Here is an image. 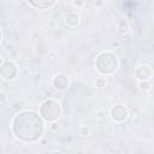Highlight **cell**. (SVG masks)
Listing matches in <instances>:
<instances>
[{
	"label": "cell",
	"instance_id": "1",
	"mask_svg": "<svg viewBox=\"0 0 154 154\" xmlns=\"http://www.w3.org/2000/svg\"><path fill=\"white\" fill-rule=\"evenodd\" d=\"M96 69L102 75H111L113 73L118 67V58L114 53L107 51L102 52L97 55L95 60Z\"/></svg>",
	"mask_w": 154,
	"mask_h": 154
},
{
	"label": "cell",
	"instance_id": "9",
	"mask_svg": "<svg viewBox=\"0 0 154 154\" xmlns=\"http://www.w3.org/2000/svg\"><path fill=\"white\" fill-rule=\"evenodd\" d=\"M137 87H138V89H140V90H142V91H148V90L150 89L152 84H150V82H149V81H140Z\"/></svg>",
	"mask_w": 154,
	"mask_h": 154
},
{
	"label": "cell",
	"instance_id": "5",
	"mask_svg": "<svg viewBox=\"0 0 154 154\" xmlns=\"http://www.w3.org/2000/svg\"><path fill=\"white\" fill-rule=\"evenodd\" d=\"M135 75H136V78H138L140 81H149V78L152 77V70L147 65H140L137 66Z\"/></svg>",
	"mask_w": 154,
	"mask_h": 154
},
{
	"label": "cell",
	"instance_id": "2",
	"mask_svg": "<svg viewBox=\"0 0 154 154\" xmlns=\"http://www.w3.org/2000/svg\"><path fill=\"white\" fill-rule=\"evenodd\" d=\"M40 114L48 122H55L61 116V106L53 99L45 100L40 107Z\"/></svg>",
	"mask_w": 154,
	"mask_h": 154
},
{
	"label": "cell",
	"instance_id": "16",
	"mask_svg": "<svg viewBox=\"0 0 154 154\" xmlns=\"http://www.w3.org/2000/svg\"><path fill=\"white\" fill-rule=\"evenodd\" d=\"M94 5H95L96 7H100V6H103V5H105V2H103V1H95V2H94Z\"/></svg>",
	"mask_w": 154,
	"mask_h": 154
},
{
	"label": "cell",
	"instance_id": "10",
	"mask_svg": "<svg viewBox=\"0 0 154 154\" xmlns=\"http://www.w3.org/2000/svg\"><path fill=\"white\" fill-rule=\"evenodd\" d=\"M89 134H90V128H89V126H87V125L81 126V129H79V135H82V136H88Z\"/></svg>",
	"mask_w": 154,
	"mask_h": 154
},
{
	"label": "cell",
	"instance_id": "14",
	"mask_svg": "<svg viewBox=\"0 0 154 154\" xmlns=\"http://www.w3.org/2000/svg\"><path fill=\"white\" fill-rule=\"evenodd\" d=\"M72 5L79 7V6H83L84 5V1H72Z\"/></svg>",
	"mask_w": 154,
	"mask_h": 154
},
{
	"label": "cell",
	"instance_id": "15",
	"mask_svg": "<svg viewBox=\"0 0 154 154\" xmlns=\"http://www.w3.org/2000/svg\"><path fill=\"white\" fill-rule=\"evenodd\" d=\"M0 96H1V101H0V102L4 105V103H5V101H6V94H5L4 91H1V93H0Z\"/></svg>",
	"mask_w": 154,
	"mask_h": 154
},
{
	"label": "cell",
	"instance_id": "12",
	"mask_svg": "<svg viewBox=\"0 0 154 154\" xmlns=\"http://www.w3.org/2000/svg\"><path fill=\"white\" fill-rule=\"evenodd\" d=\"M105 116H106V112H105V111H99V112L96 113V118H97V119H103Z\"/></svg>",
	"mask_w": 154,
	"mask_h": 154
},
{
	"label": "cell",
	"instance_id": "11",
	"mask_svg": "<svg viewBox=\"0 0 154 154\" xmlns=\"http://www.w3.org/2000/svg\"><path fill=\"white\" fill-rule=\"evenodd\" d=\"M96 87H99V88H103V87H106V78H103V77H99L97 79H96Z\"/></svg>",
	"mask_w": 154,
	"mask_h": 154
},
{
	"label": "cell",
	"instance_id": "3",
	"mask_svg": "<svg viewBox=\"0 0 154 154\" xmlns=\"http://www.w3.org/2000/svg\"><path fill=\"white\" fill-rule=\"evenodd\" d=\"M109 116H111V118L114 122L122 123V122L126 120V118L129 116V112H128L125 106H123V105H114L111 108V111H109Z\"/></svg>",
	"mask_w": 154,
	"mask_h": 154
},
{
	"label": "cell",
	"instance_id": "13",
	"mask_svg": "<svg viewBox=\"0 0 154 154\" xmlns=\"http://www.w3.org/2000/svg\"><path fill=\"white\" fill-rule=\"evenodd\" d=\"M49 129H51L52 131H57V130H58V125H57V123H55V122H52V124L49 125Z\"/></svg>",
	"mask_w": 154,
	"mask_h": 154
},
{
	"label": "cell",
	"instance_id": "7",
	"mask_svg": "<svg viewBox=\"0 0 154 154\" xmlns=\"http://www.w3.org/2000/svg\"><path fill=\"white\" fill-rule=\"evenodd\" d=\"M57 4V1H29V5L35 7V8H38V10H46V8H49L52 6H54Z\"/></svg>",
	"mask_w": 154,
	"mask_h": 154
},
{
	"label": "cell",
	"instance_id": "6",
	"mask_svg": "<svg viewBox=\"0 0 154 154\" xmlns=\"http://www.w3.org/2000/svg\"><path fill=\"white\" fill-rule=\"evenodd\" d=\"M79 19H81L79 18V14L76 13V12H73V11H70V12H67L65 14V22H66V24L69 26H72V28L77 26L79 24Z\"/></svg>",
	"mask_w": 154,
	"mask_h": 154
},
{
	"label": "cell",
	"instance_id": "8",
	"mask_svg": "<svg viewBox=\"0 0 154 154\" xmlns=\"http://www.w3.org/2000/svg\"><path fill=\"white\" fill-rule=\"evenodd\" d=\"M118 29H119V31H120L122 34H126V32L129 31V29H130L129 23H128L125 19L119 20V23H118Z\"/></svg>",
	"mask_w": 154,
	"mask_h": 154
},
{
	"label": "cell",
	"instance_id": "17",
	"mask_svg": "<svg viewBox=\"0 0 154 154\" xmlns=\"http://www.w3.org/2000/svg\"><path fill=\"white\" fill-rule=\"evenodd\" d=\"M52 154H64V153H63V152H58V150H57V152H53Z\"/></svg>",
	"mask_w": 154,
	"mask_h": 154
},
{
	"label": "cell",
	"instance_id": "4",
	"mask_svg": "<svg viewBox=\"0 0 154 154\" xmlns=\"http://www.w3.org/2000/svg\"><path fill=\"white\" fill-rule=\"evenodd\" d=\"M69 83H70L69 77L66 75H63V73L55 75L53 77V79H52V84H53V87L57 90H64V89H66L69 87Z\"/></svg>",
	"mask_w": 154,
	"mask_h": 154
}]
</instances>
